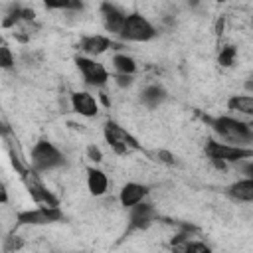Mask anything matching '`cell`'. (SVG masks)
<instances>
[{
  "label": "cell",
  "instance_id": "obj_1",
  "mask_svg": "<svg viewBox=\"0 0 253 253\" xmlns=\"http://www.w3.org/2000/svg\"><path fill=\"white\" fill-rule=\"evenodd\" d=\"M202 119L225 142L239 144V146H245V144L253 142V128L243 121H237L233 117H208V115H202Z\"/></svg>",
  "mask_w": 253,
  "mask_h": 253
},
{
  "label": "cell",
  "instance_id": "obj_2",
  "mask_svg": "<svg viewBox=\"0 0 253 253\" xmlns=\"http://www.w3.org/2000/svg\"><path fill=\"white\" fill-rule=\"evenodd\" d=\"M206 154L217 168H225V162H239L243 158H253V148L231 142H217L210 138L206 142Z\"/></svg>",
  "mask_w": 253,
  "mask_h": 253
},
{
  "label": "cell",
  "instance_id": "obj_3",
  "mask_svg": "<svg viewBox=\"0 0 253 253\" xmlns=\"http://www.w3.org/2000/svg\"><path fill=\"white\" fill-rule=\"evenodd\" d=\"M65 164L63 154L49 142V140H38L32 148V168L38 172H45V170H53Z\"/></svg>",
  "mask_w": 253,
  "mask_h": 253
},
{
  "label": "cell",
  "instance_id": "obj_4",
  "mask_svg": "<svg viewBox=\"0 0 253 253\" xmlns=\"http://www.w3.org/2000/svg\"><path fill=\"white\" fill-rule=\"evenodd\" d=\"M103 134H105V140L109 142V146L117 154H126L130 150H138L140 148V144L136 142V138L130 132H126L121 125H117L115 121H107L105 123Z\"/></svg>",
  "mask_w": 253,
  "mask_h": 253
},
{
  "label": "cell",
  "instance_id": "obj_5",
  "mask_svg": "<svg viewBox=\"0 0 253 253\" xmlns=\"http://www.w3.org/2000/svg\"><path fill=\"white\" fill-rule=\"evenodd\" d=\"M156 36V30L154 26L142 16V14H128L126 20H125V26H123V32H121V38L126 40V42H148Z\"/></svg>",
  "mask_w": 253,
  "mask_h": 253
},
{
  "label": "cell",
  "instance_id": "obj_6",
  "mask_svg": "<svg viewBox=\"0 0 253 253\" xmlns=\"http://www.w3.org/2000/svg\"><path fill=\"white\" fill-rule=\"evenodd\" d=\"M16 217H18V223L22 225H45V223L63 219V213L59 211L57 206H40L36 210L20 211Z\"/></svg>",
  "mask_w": 253,
  "mask_h": 253
},
{
  "label": "cell",
  "instance_id": "obj_7",
  "mask_svg": "<svg viewBox=\"0 0 253 253\" xmlns=\"http://www.w3.org/2000/svg\"><path fill=\"white\" fill-rule=\"evenodd\" d=\"M75 65H77V69L81 71L85 83L91 85V87H103V85L109 81V71H107L101 63H97L95 59H91V57L77 55V57H75Z\"/></svg>",
  "mask_w": 253,
  "mask_h": 253
},
{
  "label": "cell",
  "instance_id": "obj_8",
  "mask_svg": "<svg viewBox=\"0 0 253 253\" xmlns=\"http://www.w3.org/2000/svg\"><path fill=\"white\" fill-rule=\"evenodd\" d=\"M22 178H24V182H26V188H28V192H30V196L40 204V206H59V202H57V198L49 192V190H45V186L40 182V178H38V170H26L24 174H22Z\"/></svg>",
  "mask_w": 253,
  "mask_h": 253
},
{
  "label": "cell",
  "instance_id": "obj_9",
  "mask_svg": "<svg viewBox=\"0 0 253 253\" xmlns=\"http://www.w3.org/2000/svg\"><path fill=\"white\" fill-rule=\"evenodd\" d=\"M154 208L150 204H144V202H138L136 206L130 208V219H128V231H140V229H146L150 227V223L154 221Z\"/></svg>",
  "mask_w": 253,
  "mask_h": 253
},
{
  "label": "cell",
  "instance_id": "obj_10",
  "mask_svg": "<svg viewBox=\"0 0 253 253\" xmlns=\"http://www.w3.org/2000/svg\"><path fill=\"white\" fill-rule=\"evenodd\" d=\"M101 16H103L105 30L111 32V34H115V36H121L123 26H125V20H126V16L123 14V10H119L111 2H103L101 4Z\"/></svg>",
  "mask_w": 253,
  "mask_h": 253
},
{
  "label": "cell",
  "instance_id": "obj_11",
  "mask_svg": "<svg viewBox=\"0 0 253 253\" xmlns=\"http://www.w3.org/2000/svg\"><path fill=\"white\" fill-rule=\"evenodd\" d=\"M71 107L77 115L81 117H95L99 113V103L97 99L87 93V91H75L71 95Z\"/></svg>",
  "mask_w": 253,
  "mask_h": 253
},
{
  "label": "cell",
  "instance_id": "obj_12",
  "mask_svg": "<svg viewBox=\"0 0 253 253\" xmlns=\"http://www.w3.org/2000/svg\"><path fill=\"white\" fill-rule=\"evenodd\" d=\"M146 194H148V188L146 186L136 184V182H126L123 186L121 194H119V202H121L123 208H128L130 210L132 206H136L138 202H142L146 198Z\"/></svg>",
  "mask_w": 253,
  "mask_h": 253
},
{
  "label": "cell",
  "instance_id": "obj_13",
  "mask_svg": "<svg viewBox=\"0 0 253 253\" xmlns=\"http://www.w3.org/2000/svg\"><path fill=\"white\" fill-rule=\"evenodd\" d=\"M109 47H113V40L107 38V36H101V34H95V36H85L81 42H79V49L87 55H101L105 53Z\"/></svg>",
  "mask_w": 253,
  "mask_h": 253
},
{
  "label": "cell",
  "instance_id": "obj_14",
  "mask_svg": "<svg viewBox=\"0 0 253 253\" xmlns=\"http://www.w3.org/2000/svg\"><path fill=\"white\" fill-rule=\"evenodd\" d=\"M87 188L93 196H103L109 188V178L103 170L95 168V166H89L87 168Z\"/></svg>",
  "mask_w": 253,
  "mask_h": 253
},
{
  "label": "cell",
  "instance_id": "obj_15",
  "mask_svg": "<svg viewBox=\"0 0 253 253\" xmlns=\"http://www.w3.org/2000/svg\"><path fill=\"white\" fill-rule=\"evenodd\" d=\"M227 194L237 202H253V178H243L227 188Z\"/></svg>",
  "mask_w": 253,
  "mask_h": 253
},
{
  "label": "cell",
  "instance_id": "obj_16",
  "mask_svg": "<svg viewBox=\"0 0 253 253\" xmlns=\"http://www.w3.org/2000/svg\"><path fill=\"white\" fill-rule=\"evenodd\" d=\"M164 99H166V91H164L162 85H156V83L154 85H146L142 89V93H140V101L148 109H156Z\"/></svg>",
  "mask_w": 253,
  "mask_h": 253
},
{
  "label": "cell",
  "instance_id": "obj_17",
  "mask_svg": "<svg viewBox=\"0 0 253 253\" xmlns=\"http://www.w3.org/2000/svg\"><path fill=\"white\" fill-rule=\"evenodd\" d=\"M227 107L231 111H237L241 115H249L253 117V97L251 95H233L227 101Z\"/></svg>",
  "mask_w": 253,
  "mask_h": 253
},
{
  "label": "cell",
  "instance_id": "obj_18",
  "mask_svg": "<svg viewBox=\"0 0 253 253\" xmlns=\"http://www.w3.org/2000/svg\"><path fill=\"white\" fill-rule=\"evenodd\" d=\"M113 67L117 69V73H126V75H132L136 71V61L126 55V53H117L113 57Z\"/></svg>",
  "mask_w": 253,
  "mask_h": 253
},
{
  "label": "cell",
  "instance_id": "obj_19",
  "mask_svg": "<svg viewBox=\"0 0 253 253\" xmlns=\"http://www.w3.org/2000/svg\"><path fill=\"white\" fill-rule=\"evenodd\" d=\"M235 55H237V49H235L233 45H227V47H223L221 53H219V63H221L223 67H229V65H233Z\"/></svg>",
  "mask_w": 253,
  "mask_h": 253
},
{
  "label": "cell",
  "instance_id": "obj_20",
  "mask_svg": "<svg viewBox=\"0 0 253 253\" xmlns=\"http://www.w3.org/2000/svg\"><path fill=\"white\" fill-rule=\"evenodd\" d=\"M0 65H2L4 69H10V67L14 65V57H12V53H10V47H8L6 43L0 47Z\"/></svg>",
  "mask_w": 253,
  "mask_h": 253
},
{
  "label": "cell",
  "instance_id": "obj_21",
  "mask_svg": "<svg viewBox=\"0 0 253 253\" xmlns=\"http://www.w3.org/2000/svg\"><path fill=\"white\" fill-rule=\"evenodd\" d=\"M51 10H71V0H42Z\"/></svg>",
  "mask_w": 253,
  "mask_h": 253
},
{
  "label": "cell",
  "instance_id": "obj_22",
  "mask_svg": "<svg viewBox=\"0 0 253 253\" xmlns=\"http://www.w3.org/2000/svg\"><path fill=\"white\" fill-rule=\"evenodd\" d=\"M113 79L119 87H130L132 85V75H126V73H117Z\"/></svg>",
  "mask_w": 253,
  "mask_h": 253
},
{
  "label": "cell",
  "instance_id": "obj_23",
  "mask_svg": "<svg viewBox=\"0 0 253 253\" xmlns=\"http://www.w3.org/2000/svg\"><path fill=\"white\" fill-rule=\"evenodd\" d=\"M87 158H91L93 162H101V160H103V152H101V148L95 146V144L87 146Z\"/></svg>",
  "mask_w": 253,
  "mask_h": 253
},
{
  "label": "cell",
  "instance_id": "obj_24",
  "mask_svg": "<svg viewBox=\"0 0 253 253\" xmlns=\"http://www.w3.org/2000/svg\"><path fill=\"white\" fill-rule=\"evenodd\" d=\"M186 251H198V253H208L210 247L206 243H196V241H188L186 243Z\"/></svg>",
  "mask_w": 253,
  "mask_h": 253
},
{
  "label": "cell",
  "instance_id": "obj_25",
  "mask_svg": "<svg viewBox=\"0 0 253 253\" xmlns=\"http://www.w3.org/2000/svg\"><path fill=\"white\" fill-rule=\"evenodd\" d=\"M156 156H158V160H162V162H166V164H174V162H176L174 156H172L168 150H158Z\"/></svg>",
  "mask_w": 253,
  "mask_h": 253
},
{
  "label": "cell",
  "instance_id": "obj_26",
  "mask_svg": "<svg viewBox=\"0 0 253 253\" xmlns=\"http://www.w3.org/2000/svg\"><path fill=\"white\" fill-rule=\"evenodd\" d=\"M241 172L247 176V178H253V162H247L241 166Z\"/></svg>",
  "mask_w": 253,
  "mask_h": 253
},
{
  "label": "cell",
  "instance_id": "obj_27",
  "mask_svg": "<svg viewBox=\"0 0 253 253\" xmlns=\"http://www.w3.org/2000/svg\"><path fill=\"white\" fill-rule=\"evenodd\" d=\"M18 247H22V241L20 239H12L8 245H6V251H12V249H18Z\"/></svg>",
  "mask_w": 253,
  "mask_h": 253
},
{
  "label": "cell",
  "instance_id": "obj_28",
  "mask_svg": "<svg viewBox=\"0 0 253 253\" xmlns=\"http://www.w3.org/2000/svg\"><path fill=\"white\" fill-rule=\"evenodd\" d=\"M223 26H225V20H223V18H219V20L215 22V34H217V36H221V32H223Z\"/></svg>",
  "mask_w": 253,
  "mask_h": 253
},
{
  "label": "cell",
  "instance_id": "obj_29",
  "mask_svg": "<svg viewBox=\"0 0 253 253\" xmlns=\"http://www.w3.org/2000/svg\"><path fill=\"white\" fill-rule=\"evenodd\" d=\"M188 2H190V4H192V6H196V4H198V2H200V0H188Z\"/></svg>",
  "mask_w": 253,
  "mask_h": 253
},
{
  "label": "cell",
  "instance_id": "obj_30",
  "mask_svg": "<svg viewBox=\"0 0 253 253\" xmlns=\"http://www.w3.org/2000/svg\"><path fill=\"white\" fill-rule=\"evenodd\" d=\"M217 2H223V0H217Z\"/></svg>",
  "mask_w": 253,
  "mask_h": 253
}]
</instances>
